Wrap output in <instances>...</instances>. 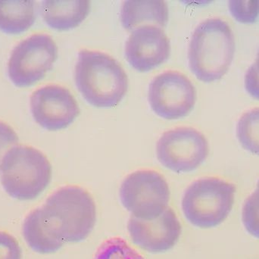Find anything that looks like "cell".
<instances>
[{"instance_id":"19","label":"cell","mask_w":259,"mask_h":259,"mask_svg":"<svg viewBox=\"0 0 259 259\" xmlns=\"http://www.w3.org/2000/svg\"><path fill=\"white\" fill-rule=\"evenodd\" d=\"M230 9L233 16L242 23H253L258 14V1H231Z\"/></svg>"},{"instance_id":"12","label":"cell","mask_w":259,"mask_h":259,"mask_svg":"<svg viewBox=\"0 0 259 259\" xmlns=\"http://www.w3.org/2000/svg\"><path fill=\"white\" fill-rule=\"evenodd\" d=\"M131 240L137 246L152 253L170 250L178 243L181 225L171 208L152 220H141L131 216L127 225Z\"/></svg>"},{"instance_id":"6","label":"cell","mask_w":259,"mask_h":259,"mask_svg":"<svg viewBox=\"0 0 259 259\" xmlns=\"http://www.w3.org/2000/svg\"><path fill=\"white\" fill-rule=\"evenodd\" d=\"M120 198L133 217L152 220L161 215L167 208L170 190L167 181L158 172L137 170L123 181Z\"/></svg>"},{"instance_id":"8","label":"cell","mask_w":259,"mask_h":259,"mask_svg":"<svg viewBox=\"0 0 259 259\" xmlns=\"http://www.w3.org/2000/svg\"><path fill=\"white\" fill-rule=\"evenodd\" d=\"M209 152L205 136L193 127L166 131L157 143L159 162L176 173L193 171L205 161Z\"/></svg>"},{"instance_id":"1","label":"cell","mask_w":259,"mask_h":259,"mask_svg":"<svg viewBox=\"0 0 259 259\" xmlns=\"http://www.w3.org/2000/svg\"><path fill=\"white\" fill-rule=\"evenodd\" d=\"M39 211L49 232L64 244L88 238L97 221V207L92 196L77 186L58 189L39 207Z\"/></svg>"},{"instance_id":"4","label":"cell","mask_w":259,"mask_h":259,"mask_svg":"<svg viewBox=\"0 0 259 259\" xmlns=\"http://www.w3.org/2000/svg\"><path fill=\"white\" fill-rule=\"evenodd\" d=\"M0 175L3 188L11 197L33 200L50 184L52 166L40 151L31 146L16 145L3 157Z\"/></svg>"},{"instance_id":"18","label":"cell","mask_w":259,"mask_h":259,"mask_svg":"<svg viewBox=\"0 0 259 259\" xmlns=\"http://www.w3.org/2000/svg\"><path fill=\"white\" fill-rule=\"evenodd\" d=\"M94 259H144L137 250L120 237H112L103 242Z\"/></svg>"},{"instance_id":"15","label":"cell","mask_w":259,"mask_h":259,"mask_svg":"<svg viewBox=\"0 0 259 259\" xmlns=\"http://www.w3.org/2000/svg\"><path fill=\"white\" fill-rule=\"evenodd\" d=\"M36 20V3L31 0H0V30L19 34L28 30Z\"/></svg>"},{"instance_id":"21","label":"cell","mask_w":259,"mask_h":259,"mask_svg":"<svg viewBox=\"0 0 259 259\" xmlns=\"http://www.w3.org/2000/svg\"><path fill=\"white\" fill-rule=\"evenodd\" d=\"M255 193L248 199L247 202L245 204L244 209H243V222H244L245 226L248 231L251 233L252 235L258 237V205L255 208V205L258 204V201L255 202Z\"/></svg>"},{"instance_id":"7","label":"cell","mask_w":259,"mask_h":259,"mask_svg":"<svg viewBox=\"0 0 259 259\" xmlns=\"http://www.w3.org/2000/svg\"><path fill=\"white\" fill-rule=\"evenodd\" d=\"M57 56V46L50 35H32L12 52L8 65L9 78L19 88L31 86L53 68Z\"/></svg>"},{"instance_id":"5","label":"cell","mask_w":259,"mask_h":259,"mask_svg":"<svg viewBox=\"0 0 259 259\" xmlns=\"http://www.w3.org/2000/svg\"><path fill=\"white\" fill-rule=\"evenodd\" d=\"M236 187L218 178H203L186 190L182 210L190 223L200 228H214L228 218L235 199Z\"/></svg>"},{"instance_id":"9","label":"cell","mask_w":259,"mask_h":259,"mask_svg":"<svg viewBox=\"0 0 259 259\" xmlns=\"http://www.w3.org/2000/svg\"><path fill=\"white\" fill-rule=\"evenodd\" d=\"M196 100L195 87L179 71H164L154 77L149 84V105L164 119L177 120L187 116L194 107Z\"/></svg>"},{"instance_id":"20","label":"cell","mask_w":259,"mask_h":259,"mask_svg":"<svg viewBox=\"0 0 259 259\" xmlns=\"http://www.w3.org/2000/svg\"><path fill=\"white\" fill-rule=\"evenodd\" d=\"M22 251L13 236L0 231V259H21Z\"/></svg>"},{"instance_id":"10","label":"cell","mask_w":259,"mask_h":259,"mask_svg":"<svg viewBox=\"0 0 259 259\" xmlns=\"http://www.w3.org/2000/svg\"><path fill=\"white\" fill-rule=\"evenodd\" d=\"M30 105L35 121L50 131L66 128L80 113L71 92L59 85H47L35 91L30 97Z\"/></svg>"},{"instance_id":"13","label":"cell","mask_w":259,"mask_h":259,"mask_svg":"<svg viewBox=\"0 0 259 259\" xmlns=\"http://www.w3.org/2000/svg\"><path fill=\"white\" fill-rule=\"evenodd\" d=\"M91 3L81 0L41 3L40 12L47 25L54 30H68L80 25L89 14Z\"/></svg>"},{"instance_id":"11","label":"cell","mask_w":259,"mask_h":259,"mask_svg":"<svg viewBox=\"0 0 259 259\" xmlns=\"http://www.w3.org/2000/svg\"><path fill=\"white\" fill-rule=\"evenodd\" d=\"M170 40L161 27L143 25L132 30L125 45V56L132 68L148 72L168 59Z\"/></svg>"},{"instance_id":"17","label":"cell","mask_w":259,"mask_h":259,"mask_svg":"<svg viewBox=\"0 0 259 259\" xmlns=\"http://www.w3.org/2000/svg\"><path fill=\"white\" fill-rule=\"evenodd\" d=\"M237 137L242 146L249 152L258 153V109L243 115L237 124Z\"/></svg>"},{"instance_id":"16","label":"cell","mask_w":259,"mask_h":259,"mask_svg":"<svg viewBox=\"0 0 259 259\" xmlns=\"http://www.w3.org/2000/svg\"><path fill=\"white\" fill-rule=\"evenodd\" d=\"M23 236L29 247L39 254H50L59 251L64 243L54 238L41 219L39 208L29 213L23 224Z\"/></svg>"},{"instance_id":"14","label":"cell","mask_w":259,"mask_h":259,"mask_svg":"<svg viewBox=\"0 0 259 259\" xmlns=\"http://www.w3.org/2000/svg\"><path fill=\"white\" fill-rule=\"evenodd\" d=\"M121 21L127 30L143 25H155L161 28L168 21V8L164 1H124Z\"/></svg>"},{"instance_id":"2","label":"cell","mask_w":259,"mask_h":259,"mask_svg":"<svg viewBox=\"0 0 259 259\" xmlns=\"http://www.w3.org/2000/svg\"><path fill=\"white\" fill-rule=\"evenodd\" d=\"M75 83L84 100L97 108L115 107L128 89L127 74L116 59L88 50L78 53Z\"/></svg>"},{"instance_id":"22","label":"cell","mask_w":259,"mask_h":259,"mask_svg":"<svg viewBox=\"0 0 259 259\" xmlns=\"http://www.w3.org/2000/svg\"><path fill=\"white\" fill-rule=\"evenodd\" d=\"M18 143V137L15 131L9 124L0 121V164L6 152Z\"/></svg>"},{"instance_id":"3","label":"cell","mask_w":259,"mask_h":259,"mask_svg":"<svg viewBox=\"0 0 259 259\" xmlns=\"http://www.w3.org/2000/svg\"><path fill=\"white\" fill-rule=\"evenodd\" d=\"M235 53L232 29L221 18H208L196 27L190 39L189 66L198 80L215 81L228 72Z\"/></svg>"}]
</instances>
